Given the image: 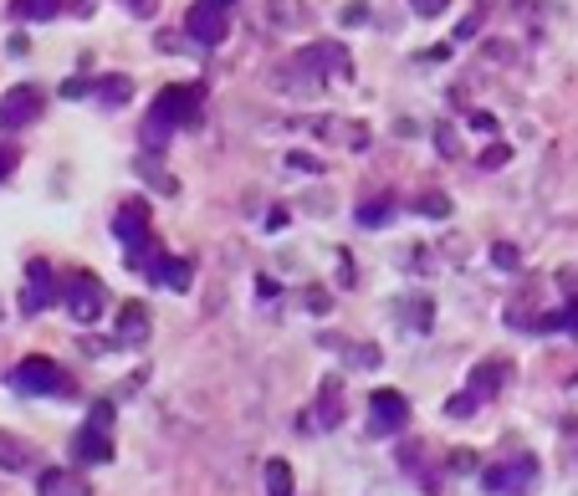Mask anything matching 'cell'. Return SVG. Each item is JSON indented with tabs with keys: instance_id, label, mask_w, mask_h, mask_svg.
<instances>
[{
	"instance_id": "6da1fadb",
	"label": "cell",
	"mask_w": 578,
	"mask_h": 496,
	"mask_svg": "<svg viewBox=\"0 0 578 496\" xmlns=\"http://www.w3.org/2000/svg\"><path fill=\"white\" fill-rule=\"evenodd\" d=\"M11 389H16V394H31V399H67V394H77L72 374L57 364V358H47V353L21 358V364L11 369Z\"/></svg>"
},
{
	"instance_id": "7a4b0ae2",
	"label": "cell",
	"mask_w": 578,
	"mask_h": 496,
	"mask_svg": "<svg viewBox=\"0 0 578 496\" xmlns=\"http://www.w3.org/2000/svg\"><path fill=\"white\" fill-rule=\"evenodd\" d=\"M149 220H154V205L144 195H128L113 215V236L123 241V256L128 266H154L149 251H154V236H149Z\"/></svg>"
},
{
	"instance_id": "3957f363",
	"label": "cell",
	"mask_w": 578,
	"mask_h": 496,
	"mask_svg": "<svg viewBox=\"0 0 578 496\" xmlns=\"http://www.w3.org/2000/svg\"><path fill=\"white\" fill-rule=\"evenodd\" d=\"M72 461L77 466H108L113 461V404L98 399L87 425L72 435Z\"/></svg>"
},
{
	"instance_id": "277c9868",
	"label": "cell",
	"mask_w": 578,
	"mask_h": 496,
	"mask_svg": "<svg viewBox=\"0 0 578 496\" xmlns=\"http://www.w3.org/2000/svg\"><path fill=\"white\" fill-rule=\"evenodd\" d=\"M543 466L538 456H512V461H497V466H486L481 471V486L492 491V496H532V486H538Z\"/></svg>"
},
{
	"instance_id": "5b68a950",
	"label": "cell",
	"mask_w": 578,
	"mask_h": 496,
	"mask_svg": "<svg viewBox=\"0 0 578 496\" xmlns=\"http://www.w3.org/2000/svg\"><path fill=\"white\" fill-rule=\"evenodd\" d=\"M41 113H47V93H41L36 82H16L11 93H0V128L6 133H21V128L41 123Z\"/></svg>"
},
{
	"instance_id": "8992f818",
	"label": "cell",
	"mask_w": 578,
	"mask_h": 496,
	"mask_svg": "<svg viewBox=\"0 0 578 496\" xmlns=\"http://www.w3.org/2000/svg\"><path fill=\"white\" fill-rule=\"evenodd\" d=\"M62 302H67V312H72V323H98L103 318V282L93 277V272H72L67 277V287H62Z\"/></svg>"
},
{
	"instance_id": "52a82bcc",
	"label": "cell",
	"mask_w": 578,
	"mask_h": 496,
	"mask_svg": "<svg viewBox=\"0 0 578 496\" xmlns=\"http://www.w3.org/2000/svg\"><path fill=\"white\" fill-rule=\"evenodd\" d=\"M410 425V399L399 389H374L369 394V435H399Z\"/></svg>"
},
{
	"instance_id": "ba28073f",
	"label": "cell",
	"mask_w": 578,
	"mask_h": 496,
	"mask_svg": "<svg viewBox=\"0 0 578 496\" xmlns=\"http://www.w3.org/2000/svg\"><path fill=\"white\" fill-rule=\"evenodd\" d=\"M62 302V287H57V272L47 261H31L26 266V292H21V312L26 318H36V312H47Z\"/></svg>"
},
{
	"instance_id": "9c48e42d",
	"label": "cell",
	"mask_w": 578,
	"mask_h": 496,
	"mask_svg": "<svg viewBox=\"0 0 578 496\" xmlns=\"http://www.w3.org/2000/svg\"><path fill=\"white\" fill-rule=\"evenodd\" d=\"M200 98H205V87H200V82H169L164 93L154 98V108L185 128V123H195V118H200Z\"/></svg>"
},
{
	"instance_id": "30bf717a",
	"label": "cell",
	"mask_w": 578,
	"mask_h": 496,
	"mask_svg": "<svg viewBox=\"0 0 578 496\" xmlns=\"http://www.w3.org/2000/svg\"><path fill=\"white\" fill-rule=\"evenodd\" d=\"M185 31H190V41H200V47H220L231 26H226V11H220V6H210V0H195L190 16H185Z\"/></svg>"
},
{
	"instance_id": "8fae6325",
	"label": "cell",
	"mask_w": 578,
	"mask_h": 496,
	"mask_svg": "<svg viewBox=\"0 0 578 496\" xmlns=\"http://www.w3.org/2000/svg\"><path fill=\"white\" fill-rule=\"evenodd\" d=\"M502 384H507V364H502V358H481V364L471 369V379H466V394L476 404H486V399L502 394Z\"/></svg>"
},
{
	"instance_id": "7c38bea8",
	"label": "cell",
	"mask_w": 578,
	"mask_h": 496,
	"mask_svg": "<svg viewBox=\"0 0 578 496\" xmlns=\"http://www.w3.org/2000/svg\"><path fill=\"white\" fill-rule=\"evenodd\" d=\"M36 491L41 496H93V486H87L82 471H72V466H47L36 476Z\"/></svg>"
},
{
	"instance_id": "4fadbf2b",
	"label": "cell",
	"mask_w": 578,
	"mask_h": 496,
	"mask_svg": "<svg viewBox=\"0 0 578 496\" xmlns=\"http://www.w3.org/2000/svg\"><path fill=\"white\" fill-rule=\"evenodd\" d=\"M149 277H154L159 287H169V292H190V282H195V266H190L185 256H159V261L149 266Z\"/></svg>"
},
{
	"instance_id": "5bb4252c",
	"label": "cell",
	"mask_w": 578,
	"mask_h": 496,
	"mask_svg": "<svg viewBox=\"0 0 578 496\" xmlns=\"http://www.w3.org/2000/svg\"><path fill=\"white\" fill-rule=\"evenodd\" d=\"M31 466H36V450H31V440H21L16 430H0V471L21 476V471H31Z\"/></svg>"
},
{
	"instance_id": "9a60e30c",
	"label": "cell",
	"mask_w": 578,
	"mask_h": 496,
	"mask_svg": "<svg viewBox=\"0 0 578 496\" xmlns=\"http://www.w3.org/2000/svg\"><path fill=\"white\" fill-rule=\"evenodd\" d=\"M113 323H118V343H149V307L144 302H123Z\"/></svg>"
},
{
	"instance_id": "2e32d148",
	"label": "cell",
	"mask_w": 578,
	"mask_h": 496,
	"mask_svg": "<svg viewBox=\"0 0 578 496\" xmlns=\"http://www.w3.org/2000/svg\"><path fill=\"white\" fill-rule=\"evenodd\" d=\"M174 128H180V123H174V118H164L159 108H149V118H144V128H139V144H144V154H159V149L174 139Z\"/></svg>"
},
{
	"instance_id": "e0dca14e",
	"label": "cell",
	"mask_w": 578,
	"mask_h": 496,
	"mask_svg": "<svg viewBox=\"0 0 578 496\" xmlns=\"http://www.w3.org/2000/svg\"><path fill=\"white\" fill-rule=\"evenodd\" d=\"M297 62H302V67H318V72H348V57H343V47H307Z\"/></svg>"
},
{
	"instance_id": "ac0fdd59",
	"label": "cell",
	"mask_w": 578,
	"mask_h": 496,
	"mask_svg": "<svg viewBox=\"0 0 578 496\" xmlns=\"http://www.w3.org/2000/svg\"><path fill=\"white\" fill-rule=\"evenodd\" d=\"M62 11H67L62 0H16V6H11L16 21H57Z\"/></svg>"
},
{
	"instance_id": "d6986e66",
	"label": "cell",
	"mask_w": 578,
	"mask_h": 496,
	"mask_svg": "<svg viewBox=\"0 0 578 496\" xmlns=\"http://www.w3.org/2000/svg\"><path fill=\"white\" fill-rule=\"evenodd\" d=\"M133 98V82L123 77V72H113V77H98V103L103 108H123Z\"/></svg>"
},
{
	"instance_id": "ffe728a7",
	"label": "cell",
	"mask_w": 578,
	"mask_h": 496,
	"mask_svg": "<svg viewBox=\"0 0 578 496\" xmlns=\"http://www.w3.org/2000/svg\"><path fill=\"white\" fill-rule=\"evenodd\" d=\"M389 220H394V200H389V195L359 205V225H364V231H379V225H389Z\"/></svg>"
},
{
	"instance_id": "44dd1931",
	"label": "cell",
	"mask_w": 578,
	"mask_h": 496,
	"mask_svg": "<svg viewBox=\"0 0 578 496\" xmlns=\"http://www.w3.org/2000/svg\"><path fill=\"white\" fill-rule=\"evenodd\" d=\"M261 481H266V496H292V466L287 461H266Z\"/></svg>"
},
{
	"instance_id": "7402d4cb",
	"label": "cell",
	"mask_w": 578,
	"mask_h": 496,
	"mask_svg": "<svg viewBox=\"0 0 578 496\" xmlns=\"http://www.w3.org/2000/svg\"><path fill=\"white\" fill-rule=\"evenodd\" d=\"M338 389H343V384H338V379H328V384H323V399H318V420H323L328 430L343 420V410H338Z\"/></svg>"
},
{
	"instance_id": "603a6c76",
	"label": "cell",
	"mask_w": 578,
	"mask_h": 496,
	"mask_svg": "<svg viewBox=\"0 0 578 496\" xmlns=\"http://www.w3.org/2000/svg\"><path fill=\"white\" fill-rule=\"evenodd\" d=\"M133 169H139V174L149 179V185H154V190H164V195H174V190H180V185H174V179H169V174H164V169H159V164H154L149 154H144L139 164H133Z\"/></svg>"
},
{
	"instance_id": "cb8c5ba5",
	"label": "cell",
	"mask_w": 578,
	"mask_h": 496,
	"mask_svg": "<svg viewBox=\"0 0 578 496\" xmlns=\"http://www.w3.org/2000/svg\"><path fill=\"white\" fill-rule=\"evenodd\" d=\"M446 415H451V420H471V415H476V399H471V394H451V399H446Z\"/></svg>"
},
{
	"instance_id": "d4e9b609",
	"label": "cell",
	"mask_w": 578,
	"mask_h": 496,
	"mask_svg": "<svg viewBox=\"0 0 578 496\" xmlns=\"http://www.w3.org/2000/svg\"><path fill=\"white\" fill-rule=\"evenodd\" d=\"M62 98H98V82H93V77H72V82L62 87Z\"/></svg>"
},
{
	"instance_id": "484cf974",
	"label": "cell",
	"mask_w": 578,
	"mask_h": 496,
	"mask_svg": "<svg viewBox=\"0 0 578 496\" xmlns=\"http://www.w3.org/2000/svg\"><path fill=\"white\" fill-rule=\"evenodd\" d=\"M492 261L502 266V272H517V266H522V256H517V246H507V241H502V246H492Z\"/></svg>"
},
{
	"instance_id": "4316f807",
	"label": "cell",
	"mask_w": 578,
	"mask_h": 496,
	"mask_svg": "<svg viewBox=\"0 0 578 496\" xmlns=\"http://www.w3.org/2000/svg\"><path fill=\"white\" fill-rule=\"evenodd\" d=\"M420 215H430V220H440V215H451V205H446V195H425L420 205H415Z\"/></svg>"
},
{
	"instance_id": "83f0119b",
	"label": "cell",
	"mask_w": 578,
	"mask_h": 496,
	"mask_svg": "<svg viewBox=\"0 0 578 496\" xmlns=\"http://www.w3.org/2000/svg\"><path fill=\"white\" fill-rule=\"evenodd\" d=\"M507 159H512V149H507V144H492V149L481 154V169H502Z\"/></svg>"
},
{
	"instance_id": "f1b7e54d",
	"label": "cell",
	"mask_w": 578,
	"mask_h": 496,
	"mask_svg": "<svg viewBox=\"0 0 578 496\" xmlns=\"http://www.w3.org/2000/svg\"><path fill=\"white\" fill-rule=\"evenodd\" d=\"M287 169H297V174H318L323 164H318L313 154H287Z\"/></svg>"
},
{
	"instance_id": "f546056e",
	"label": "cell",
	"mask_w": 578,
	"mask_h": 496,
	"mask_svg": "<svg viewBox=\"0 0 578 496\" xmlns=\"http://www.w3.org/2000/svg\"><path fill=\"white\" fill-rule=\"evenodd\" d=\"M128 6V16H139V21H149L154 11H159V0H123Z\"/></svg>"
},
{
	"instance_id": "4dcf8cb0",
	"label": "cell",
	"mask_w": 578,
	"mask_h": 496,
	"mask_svg": "<svg viewBox=\"0 0 578 496\" xmlns=\"http://www.w3.org/2000/svg\"><path fill=\"white\" fill-rule=\"evenodd\" d=\"M410 6H415L420 16H440V11H446V6H451V0H410Z\"/></svg>"
},
{
	"instance_id": "1f68e13d",
	"label": "cell",
	"mask_w": 578,
	"mask_h": 496,
	"mask_svg": "<svg viewBox=\"0 0 578 496\" xmlns=\"http://www.w3.org/2000/svg\"><path fill=\"white\" fill-rule=\"evenodd\" d=\"M369 21V6H343V26H364Z\"/></svg>"
},
{
	"instance_id": "d6a6232c",
	"label": "cell",
	"mask_w": 578,
	"mask_h": 496,
	"mask_svg": "<svg viewBox=\"0 0 578 496\" xmlns=\"http://www.w3.org/2000/svg\"><path fill=\"white\" fill-rule=\"evenodd\" d=\"M11 169H16V149L0 144V179H11Z\"/></svg>"
},
{
	"instance_id": "836d02e7",
	"label": "cell",
	"mask_w": 578,
	"mask_h": 496,
	"mask_svg": "<svg viewBox=\"0 0 578 496\" xmlns=\"http://www.w3.org/2000/svg\"><path fill=\"white\" fill-rule=\"evenodd\" d=\"M471 128H481V133H497V118H492V113H471Z\"/></svg>"
},
{
	"instance_id": "e575fe53",
	"label": "cell",
	"mask_w": 578,
	"mask_h": 496,
	"mask_svg": "<svg viewBox=\"0 0 578 496\" xmlns=\"http://www.w3.org/2000/svg\"><path fill=\"white\" fill-rule=\"evenodd\" d=\"M476 26H481V21H476V16H466V21L456 26V36H461V41H471V36H476Z\"/></svg>"
},
{
	"instance_id": "d590c367",
	"label": "cell",
	"mask_w": 578,
	"mask_h": 496,
	"mask_svg": "<svg viewBox=\"0 0 578 496\" xmlns=\"http://www.w3.org/2000/svg\"><path fill=\"white\" fill-rule=\"evenodd\" d=\"M210 6H220V11H231V6H236V0H210Z\"/></svg>"
},
{
	"instance_id": "8d00e7d4",
	"label": "cell",
	"mask_w": 578,
	"mask_h": 496,
	"mask_svg": "<svg viewBox=\"0 0 578 496\" xmlns=\"http://www.w3.org/2000/svg\"><path fill=\"white\" fill-rule=\"evenodd\" d=\"M0 312H6V307H0Z\"/></svg>"
}]
</instances>
